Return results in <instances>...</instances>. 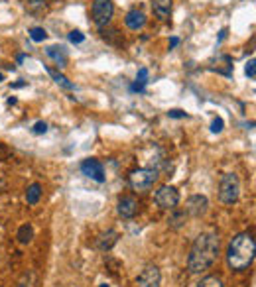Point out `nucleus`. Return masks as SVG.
<instances>
[{"label":"nucleus","instance_id":"nucleus-22","mask_svg":"<svg viewBox=\"0 0 256 287\" xmlns=\"http://www.w3.org/2000/svg\"><path fill=\"white\" fill-rule=\"evenodd\" d=\"M99 32H101V38H102L104 42H108V44H116V42H118V30L108 28V26H102Z\"/></svg>","mask_w":256,"mask_h":287},{"label":"nucleus","instance_id":"nucleus-27","mask_svg":"<svg viewBox=\"0 0 256 287\" xmlns=\"http://www.w3.org/2000/svg\"><path fill=\"white\" fill-rule=\"evenodd\" d=\"M256 63H254V59H250L248 63H246V67H244V71H246V77L248 79H254L256 77V67H254Z\"/></svg>","mask_w":256,"mask_h":287},{"label":"nucleus","instance_id":"nucleus-10","mask_svg":"<svg viewBox=\"0 0 256 287\" xmlns=\"http://www.w3.org/2000/svg\"><path fill=\"white\" fill-rule=\"evenodd\" d=\"M116 211L122 218H134L136 213H138V201L130 195H124L118 199V205H116Z\"/></svg>","mask_w":256,"mask_h":287},{"label":"nucleus","instance_id":"nucleus-30","mask_svg":"<svg viewBox=\"0 0 256 287\" xmlns=\"http://www.w3.org/2000/svg\"><path fill=\"white\" fill-rule=\"evenodd\" d=\"M178 44H179V40H178V38H172V40H170V49H174Z\"/></svg>","mask_w":256,"mask_h":287},{"label":"nucleus","instance_id":"nucleus-15","mask_svg":"<svg viewBox=\"0 0 256 287\" xmlns=\"http://www.w3.org/2000/svg\"><path fill=\"white\" fill-rule=\"evenodd\" d=\"M172 211H174V213H172V216L168 218V226L174 228V230H178V228H181V226L185 224L187 213H185V211H178V209H172Z\"/></svg>","mask_w":256,"mask_h":287},{"label":"nucleus","instance_id":"nucleus-17","mask_svg":"<svg viewBox=\"0 0 256 287\" xmlns=\"http://www.w3.org/2000/svg\"><path fill=\"white\" fill-rule=\"evenodd\" d=\"M16 238H18L20 244H30V242L34 240V226H32V224H22V226L18 228Z\"/></svg>","mask_w":256,"mask_h":287},{"label":"nucleus","instance_id":"nucleus-25","mask_svg":"<svg viewBox=\"0 0 256 287\" xmlns=\"http://www.w3.org/2000/svg\"><path fill=\"white\" fill-rule=\"evenodd\" d=\"M223 126H225L223 118H221V116H215L213 122H211V132H213V134H219V132H223Z\"/></svg>","mask_w":256,"mask_h":287},{"label":"nucleus","instance_id":"nucleus-19","mask_svg":"<svg viewBox=\"0 0 256 287\" xmlns=\"http://www.w3.org/2000/svg\"><path fill=\"white\" fill-rule=\"evenodd\" d=\"M16 287H38V275H36L32 269L24 271L22 277L18 279V285H16Z\"/></svg>","mask_w":256,"mask_h":287},{"label":"nucleus","instance_id":"nucleus-3","mask_svg":"<svg viewBox=\"0 0 256 287\" xmlns=\"http://www.w3.org/2000/svg\"><path fill=\"white\" fill-rule=\"evenodd\" d=\"M240 197V181L234 173H225L219 183V199L223 205H234Z\"/></svg>","mask_w":256,"mask_h":287},{"label":"nucleus","instance_id":"nucleus-23","mask_svg":"<svg viewBox=\"0 0 256 287\" xmlns=\"http://www.w3.org/2000/svg\"><path fill=\"white\" fill-rule=\"evenodd\" d=\"M197 287H225V285L217 275H207L197 283Z\"/></svg>","mask_w":256,"mask_h":287},{"label":"nucleus","instance_id":"nucleus-32","mask_svg":"<svg viewBox=\"0 0 256 287\" xmlns=\"http://www.w3.org/2000/svg\"><path fill=\"white\" fill-rule=\"evenodd\" d=\"M2 81H4V75H2V73H0V83H2Z\"/></svg>","mask_w":256,"mask_h":287},{"label":"nucleus","instance_id":"nucleus-9","mask_svg":"<svg viewBox=\"0 0 256 287\" xmlns=\"http://www.w3.org/2000/svg\"><path fill=\"white\" fill-rule=\"evenodd\" d=\"M207 211H209V199L205 195H191L185 203V213L193 218L203 216Z\"/></svg>","mask_w":256,"mask_h":287},{"label":"nucleus","instance_id":"nucleus-11","mask_svg":"<svg viewBox=\"0 0 256 287\" xmlns=\"http://www.w3.org/2000/svg\"><path fill=\"white\" fill-rule=\"evenodd\" d=\"M116 242H118V232H116L114 228H108V230H104V232H101V234L97 236L95 248H97L99 252H110V250L116 246Z\"/></svg>","mask_w":256,"mask_h":287},{"label":"nucleus","instance_id":"nucleus-26","mask_svg":"<svg viewBox=\"0 0 256 287\" xmlns=\"http://www.w3.org/2000/svg\"><path fill=\"white\" fill-rule=\"evenodd\" d=\"M85 40V36L79 32V30H73V32H69V42L71 44H81Z\"/></svg>","mask_w":256,"mask_h":287},{"label":"nucleus","instance_id":"nucleus-29","mask_svg":"<svg viewBox=\"0 0 256 287\" xmlns=\"http://www.w3.org/2000/svg\"><path fill=\"white\" fill-rule=\"evenodd\" d=\"M168 116H170V118H187V112H183V110H179V108H174V110L168 112Z\"/></svg>","mask_w":256,"mask_h":287},{"label":"nucleus","instance_id":"nucleus-20","mask_svg":"<svg viewBox=\"0 0 256 287\" xmlns=\"http://www.w3.org/2000/svg\"><path fill=\"white\" fill-rule=\"evenodd\" d=\"M146 83H148V69L142 67V69L138 71V75H136V83H134L130 89H132L134 93H142L144 87H146Z\"/></svg>","mask_w":256,"mask_h":287},{"label":"nucleus","instance_id":"nucleus-14","mask_svg":"<svg viewBox=\"0 0 256 287\" xmlns=\"http://www.w3.org/2000/svg\"><path fill=\"white\" fill-rule=\"evenodd\" d=\"M46 51H48V55H50L59 67H63V65L67 63V53H65V49H63L61 46H59V48H57V46H50Z\"/></svg>","mask_w":256,"mask_h":287},{"label":"nucleus","instance_id":"nucleus-4","mask_svg":"<svg viewBox=\"0 0 256 287\" xmlns=\"http://www.w3.org/2000/svg\"><path fill=\"white\" fill-rule=\"evenodd\" d=\"M128 181H130V187L134 191H148L158 181V171L152 167H140L130 173Z\"/></svg>","mask_w":256,"mask_h":287},{"label":"nucleus","instance_id":"nucleus-18","mask_svg":"<svg viewBox=\"0 0 256 287\" xmlns=\"http://www.w3.org/2000/svg\"><path fill=\"white\" fill-rule=\"evenodd\" d=\"M48 73H50V75H51V79H53V81H55L57 85H61L63 89H67V91H73V89H75V85H73V83H71V81H69V79H67L65 75H61V73H57L55 69H51V67H48Z\"/></svg>","mask_w":256,"mask_h":287},{"label":"nucleus","instance_id":"nucleus-12","mask_svg":"<svg viewBox=\"0 0 256 287\" xmlns=\"http://www.w3.org/2000/svg\"><path fill=\"white\" fill-rule=\"evenodd\" d=\"M124 24H126V28H130V30H140V28L146 26V16H144L142 10L134 8V10H130L124 16Z\"/></svg>","mask_w":256,"mask_h":287},{"label":"nucleus","instance_id":"nucleus-8","mask_svg":"<svg viewBox=\"0 0 256 287\" xmlns=\"http://www.w3.org/2000/svg\"><path fill=\"white\" fill-rule=\"evenodd\" d=\"M81 173L87 175L89 179L97 181V183H104V167L99 160L95 158H89V160H83L81 164Z\"/></svg>","mask_w":256,"mask_h":287},{"label":"nucleus","instance_id":"nucleus-28","mask_svg":"<svg viewBox=\"0 0 256 287\" xmlns=\"http://www.w3.org/2000/svg\"><path fill=\"white\" fill-rule=\"evenodd\" d=\"M32 132L38 134V136H40V134H46V132H48V124H46V122H36L34 128H32Z\"/></svg>","mask_w":256,"mask_h":287},{"label":"nucleus","instance_id":"nucleus-31","mask_svg":"<svg viewBox=\"0 0 256 287\" xmlns=\"http://www.w3.org/2000/svg\"><path fill=\"white\" fill-rule=\"evenodd\" d=\"M20 87H26V83L20 81V83H14V85H12V89H20Z\"/></svg>","mask_w":256,"mask_h":287},{"label":"nucleus","instance_id":"nucleus-13","mask_svg":"<svg viewBox=\"0 0 256 287\" xmlns=\"http://www.w3.org/2000/svg\"><path fill=\"white\" fill-rule=\"evenodd\" d=\"M152 10L158 20H168L172 12V0H152Z\"/></svg>","mask_w":256,"mask_h":287},{"label":"nucleus","instance_id":"nucleus-16","mask_svg":"<svg viewBox=\"0 0 256 287\" xmlns=\"http://www.w3.org/2000/svg\"><path fill=\"white\" fill-rule=\"evenodd\" d=\"M40 199H42V185L40 183H32L26 189V201H28V205H38Z\"/></svg>","mask_w":256,"mask_h":287},{"label":"nucleus","instance_id":"nucleus-33","mask_svg":"<svg viewBox=\"0 0 256 287\" xmlns=\"http://www.w3.org/2000/svg\"><path fill=\"white\" fill-rule=\"evenodd\" d=\"M99 287H108V285H106V283H102V285H99Z\"/></svg>","mask_w":256,"mask_h":287},{"label":"nucleus","instance_id":"nucleus-6","mask_svg":"<svg viewBox=\"0 0 256 287\" xmlns=\"http://www.w3.org/2000/svg\"><path fill=\"white\" fill-rule=\"evenodd\" d=\"M154 201L160 209H176L179 205V191L172 185H162L156 195H154Z\"/></svg>","mask_w":256,"mask_h":287},{"label":"nucleus","instance_id":"nucleus-1","mask_svg":"<svg viewBox=\"0 0 256 287\" xmlns=\"http://www.w3.org/2000/svg\"><path fill=\"white\" fill-rule=\"evenodd\" d=\"M219 256V236L215 232H201L187 256V269L189 273H203L207 271Z\"/></svg>","mask_w":256,"mask_h":287},{"label":"nucleus","instance_id":"nucleus-5","mask_svg":"<svg viewBox=\"0 0 256 287\" xmlns=\"http://www.w3.org/2000/svg\"><path fill=\"white\" fill-rule=\"evenodd\" d=\"M112 14H114V4H112V0H95L93 6H91V18H93V22H95L99 28L108 26Z\"/></svg>","mask_w":256,"mask_h":287},{"label":"nucleus","instance_id":"nucleus-7","mask_svg":"<svg viewBox=\"0 0 256 287\" xmlns=\"http://www.w3.org/2000/svg\"><path fill=\"white\" fill-rule=\"evenodd\" d=\"M136 283H138V287H160V283H162V271H160V267L154 265V263H148L140 271Z\"/></svg>","mask_w":256,"mask_h":287},{"label":"nucleus","instance_id":"nucleus-2","mask_svg":"<svg viewBox=\"0 0 256 287\" xmlns=\"http://www.w3.org/2000/svg\"><path fill=\"white\" fill-rule=\"evenodd\" d=\"M254 254H256V244H254V236L250 232H240L236 234L227 250V263L232 271H242L246 267L252 265L254 262Z\"/></svg>","mask_w":256,"mask_h":287},{"label":"nucleus","instance_id":"nucleus-21","mask_svg":"<svg viewBox=\"0 0 256 287\" xmlns=\"http://www.w3.org/2000/svg\"><path fill=\"white\" fill-rule=\"evenodd\" d=\"M26 10L30 14H42L46 10V0H26Z\"/></svg>","mask_w":256,"mask_h":287},{"label":"nucleus","instance_id":"nucleus-24","mask_svg":"<svg viewBox=\"0 0 256 287\" xmlns=\"http://www.w3.org/2000/svg\"><path fill=\"white\" fill-rule=\"evenodd\" d=\"M30 38L34 42H44L48 38V32L44 28H30Z\"/></svg>","mask_w":256,"mask_h":287}]
</instances>
